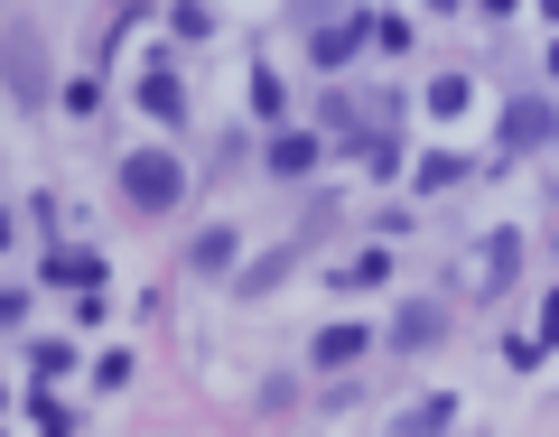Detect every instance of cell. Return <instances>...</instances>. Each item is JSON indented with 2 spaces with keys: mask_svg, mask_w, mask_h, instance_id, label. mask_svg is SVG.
Listing matches in <instances>:
<instances>
[{
  "mask_svg": "<svg viewBox=\"0 0 559 437\" xmlns=\"http://www.w3.org/2000/svg\"><path fill=\"white\" fill-rule=\"evenodd\" d=\"M513 260H522V242H513V233L485 242V252H476V289H503V279H513Z\"/></svg>",
  "mask_w": 559,
  "mask_h": 437,
  "instance_id": "obj_7",
  "label": "cell"
},
{
  "mask_svg": "<svg viewBox=\"0 0 559 437\" xmlns=\"http://www.w3.org/2000/svg\"><path fill=\"white\" fill-rule=\"evenodd\" d=\"M448 418H457V400H411V410H401V437H439Z\"/></svg>",
  "mask_w": 559,
  "mask_h": 437,
  "instance_id": "obj_8",
  "label": "cell"
},
{
  "mask_svg": "<svg viewBox=\"0 0 559 437\" xmlns=\"http://www.w3.org/2000/svg\"><path fill=\"white\" fill-rule=\"evenodd\" d=\"M252 112L280 121V75H271V65H252Z\"/></svg>",
  "mask_w": 559,
  "mask_h": 437,
  "instance_id": "obj_14",
  "label": "cell"
},
{
  "mask_svg": "<svg viewBox=\"0 0 559 437\" xmlns=\"http://www.w3.org/2000/svg\"><path fill=\"white\" fill-rule=\"evenodd\" d=\"M355 354H373V344H364V326H326V336H318V363H326V373H345Z\"/></svg>",
  "mask_w": 559,
  "mask_h": 437,
  "instance_id": "obj_6",
  "label": "cell"
},
{
  "mask_svg": "<svg viewBox=\"0 0 559 437\" xmlns=\"http://www.w3.org/2000/svg\"><path fill=\"white\" fill-rule=\"evenodd\" d=\"M140 102H150L159 121H187V94H178V75H150V84H140Z\"/></svg>",
  "mask_w": 559,
  "mask_h": 437,
  "instance_id": "obj_10",
  "label": "cell"
},
{
  "mask_svg": "<svg viewBox=\"0 0 559 437\" xmlns=\"http://www.w3.org/2000/svg\"><path fill=\"white\" fill-rule=\"evenodd\" d=\"M197 270H234V233H205L197 242Z\"/></svg>",
  "mask_w": 559,
  "mask_h": 437,
  "instance_id": "obj_15",
  "label": "cell"
},
{
  "mask_svg": "<svg viewBox=\"0 0 559 437\" xmlns=\"http://www.w3.org/2000/svg\"><path fill=\"white\" fill-rule=\"evenodd\" d=\"M271 168H280V178H299V168H318V139H308V131L271 139Z\"/></svg>",
  "mask_w": 559,
  "mask_h": 437,
  "instance_id": "obj_9",
  "label": "cell"
},
{
  "mask_svg": "<svg viewBox=\"0 0 559 437\" xmlns=\"http://www.w3.org/2000/svg\"><path fill=\"white\" fill-rule=\"evenodd\" d=\"M28 418H38V437H66V428H75V418H66V410H57V400H47V391H38V400H28Z\"/></svg>",
  "mask_w": 559,
  "mask_h": 437,
  "instance_id": "obj_16",
  "label": "cell"
},
{
  "mask_svg": "<svg viewBox=\"0 0 559 437\" xmlns=\"http://www.w3.org/2000/svg\"><path fill=\"white\" fill-rule=\"evenodd\" d=\"M550 131H559V121H550V102H540V94H513V102H503V139H513V149H540Z\"/></svg>",
  "mask_w": 559,
  "mask_h": 437,
  "instance_id": "obj_2",
  "label": "cell"
},
{
  "mask_svg": "<svg viewBox=\"0 0 559 437\" xmlns=\"http://www.w3.org/2000/svg\"><path fill=\"white\" fill-rule=\"evenodd\" d=\"M121 196H131L140 215H159V205L187 196V168L168 159V149H131V159H121Z\"/></svg>",
  "mask_w": 559,
  "mask_h": 437,
  "instance_id": "obj_1",
  "label": "cell"
},
{
  "mask_svg": "<svg viewBox=\"0 0 559 437\" xmlns=\"http://www.w3.org/2000/svg\"><path fill=\"white\" fill-rule=\"evenodd\" d=\"M540 344H559V289L540 299Z\"/></svg>",
  "mask_w": 559,
  "mask_h": 437,
  "instance_id": "obj_17",
  "label": "cell"
},
{
  "mask_svg": "<svg viewBox=\"0 0 559 437\" xmlns=\"http://www.w3.org/2000/svg\"><path fill=\"white\" fill-rule=\"evenodd\" d=\"M439 336H448V307H429V299H411V307L392 317V344H401V354H419V344H439Z\"/></svg>",
  "mask_w": 559,
  "mask_h": 437,
  "instance_id": "obj_3",
  "label": "cell"
},
{
  "mask_svg": "<svg viewBox=\"0 0 559 437\" xmlns=\"http://www.w3.org/2000/svg\"><path fill=\"white\" fill-rule=\"evenodd\" d=\"M364 38H373V20H336V28H318V65H345Z\"/></svg>",
  "mask_w": 559,
  "mask_h": 437,
  "instance_id": "obj_5",
  "label": "cell"
},
{
  "mask_svg": "<svg viewBox=\"0 0 559 437\" xmlns=\"http://www.w3.org/2000/svg\"><path fill=\"white\" fill-rule=\"evenodd\" d=\"M382 279H392V252H355V270H345L336 289H382Z\"/></svg>",
  "mask_w": 559,
  "mask_h": 437,
  "instance_id": "obj_11",
  "label": "cell"
},
{
  "mask_svg": "<svg viewBox=\"0 0 559 437\" xmlns=\"http://www.w3.org/2000/svg\"><path fill=\"white\" fill-rule=\"evenodd\" d=\"M429 112H439V121L466 112V75H439V84H429Z\"/></svg>",
  "mask_w": 559,
  "mask_h": 437,
  "instance_id": "obj_13",
  "label": "cell"
},
{
  "mask_svg": "<svg viewBox=\"0 0 559 437\" xmlns=\"http://www.w3.org/2000/svg\"><path fill=\"white\" fill-rule=\"evenodd\" d=\"M540 65H550V84H559V47H550V57H540Z\"/></svg>",
  "mask_w": 559,
  "mask_h": 437,
  "instance_id": "obj_18",
  "label": "cell"
},
{
  "mask_svg": "<svg viewBox=\"0 0 559 437\" xmlns=\"http://www.w3.org/2000/svg\"><path fill=\"white\" fill-rule=\"evenodd\" d=\"M47 279H57V289H84V299H94V289H103V260H94V252H47Z\"/></svg>",
  "mask_w": 559,
  "mask_h": 437,
  "instance_id": "obj_4",
  "label": "cell"
},
{
  "mask_svg": "<svg viewBox=\"0 0 559 437\" xmlns=\"http://www.w3.org/2000/svg\"><path fill=\"white\" fill-rule=\"evenodd\" d=\"M28 373H38V381H66V373H75V344H38V354H28Z\"/></svg>",
  "mask_w": 559,
  "mask_h": 437,
  "instance_id": "obj_12",
  "label": "cell"
}]
</instances>
